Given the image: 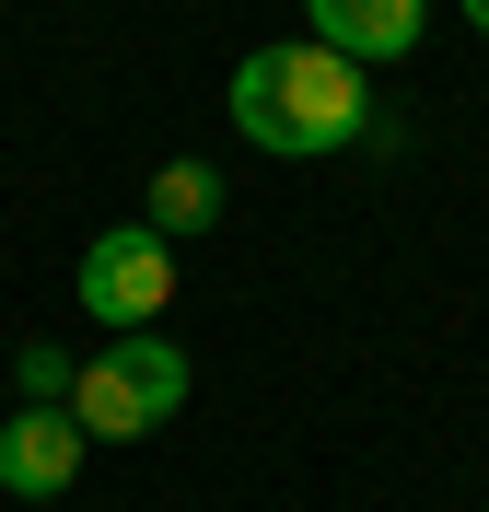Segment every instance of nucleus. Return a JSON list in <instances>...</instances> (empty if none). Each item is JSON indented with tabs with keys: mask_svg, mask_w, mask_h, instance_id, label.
I'll use <instances>...</instances> for the list:
<instances>
[{
	"mask_svg": "<svg viewBox=\"0 0 489 512\" xmlns=\"http://www.w3.org/2000/svg\"><path fill=\"white\" fill-rule=\"evenodd\" d=\"M233 128H245L257 152H280V163H315V152H338V140H361L373 105H361V70L338 59V47L292 35V47H257V59L233 70Z\"/></svg>",
	"mask_w": 489,
	"mask_h": 512,
	"instance_id": "1",
	"label": "nucleus"
},
{
	"mask_svg": "<svg viewBox=\"0 0 489 512\" xmlns=\"http://www.w3.org/2000/svg\"><path fill=\"white\" fill-rule=\"evenodd\" d=\"M187 408V350L175 338H105L82 373H70V419H82V443H152L163 419Z\"/></svg>",
	"mask_w": 489,
	"mask_h": 512,
	"instance_id": "2",
	"label": "nucleus"
},
{
	"mask_svg": "<svg viewBox=\"0 0 489 512\" xmlns=\"http://www.w3.org/2000/svg\"><path fill=\"white\" fill-rule=\"evenodd\" d=\"M175 303V245H163L152 222H117L82 245V315L105 326V338H140V326Z\"/></svg>",
	"mask_w": 489,
	"mask_h": 512,
	"instance_id": "3",
	"label": "nucleus"
},
{
	"mask_svg": "<svg viewBox=\"0 0 489 512\" xmlns=\"http://www.w3.org/2000/svg\"><path fill=\"white\" fill-rule=\"evenodd\" d=\"M82 478V419L70 408H12L0 419V489L12 501H59Z\"/></svg>",
	"mask_w": 489,
	"mask_h": 512,
	"instance_id": "4",
	"label": "nucleus"
},
{
	"mask_svg": "<svg viewBox=\"0 0 489 512\" xmlns=\"http://www.w3.org/2000/svg\"><path fill=\"white\" fill-rule=\"evenodd\" d=\"M303 24H315V47H338L350 70H373V59H408V47H420V0H303Z\"/></svg>",
	"mask_w": 489,
	"mask_h": 512,
	"instance_id": "5",
	"label": "nucleus"
},
{
	"mask_svg": "<svg viewBox=\"0 0 489 512\" xmlns=\"http://www.w3.org/2000/svg\"><path fill=\"white\" fill-rule=\"evenodd\" d=\"M210 222H222V175H210V163H163L152 175V233L187 245V233H210Z\"/></svg>",
	"mask_w": 489,
	"mask_h": 512,
	"instance_id": "6",
	"label": "nucleus"
},
{
	"mask_svg": "<svg viewBox=\"0 0 489 512\" xmlns=\"http://www.w3.org/2000/svg\"><path fill=\"white\" fill-rule=\"evenodd\" d=\"M455 12H466V24H478V35H489V0H455Z\"/></svg>",
	"mask_w": 489,
	"mask_h": 512,
	"instance_id": "7",
	"label": "nucleus"
}]
</instances>
